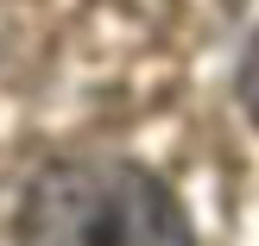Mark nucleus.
<instances>
[{"mask_svg": "<svg viewBox=\"0 0 259 246\" xmlns=\"http://www.w3.org/2000/svg\"><path fill=\"white\" fill-rule=\"evenodd\" d=\"M19 246H190V227L146 171L76 158L32 183L19 209Z\"/></svg>", "mask_w": 259, "mask_h": 246, "instance_id": "f257e3e1", "label": "nucleus"}, {"mask_svg": "<svg viewBox=\"0 0 259 246\" xmlns=\"http://www.w3.org/2000/svg\"><path fill=\"white\" fill-rule=\"evenodd\" d=\"M240 95H247V114L259 120V38H253V57H247V76H240Z\"/></svg>", "mask_w": 259, "mask_h": 246, "instance_id": "f03ea898", "label": "nucleus"}]
</instances>
